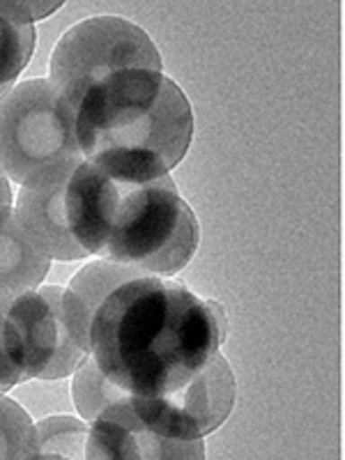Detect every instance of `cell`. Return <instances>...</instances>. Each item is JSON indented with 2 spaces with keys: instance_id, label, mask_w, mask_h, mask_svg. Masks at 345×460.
Segmentation results:
<instances>
[{
  "instance_id": "1",
  "label": "cell",
  "mask_w": 345,
  "mask_h": 460,
  "mask_svg": "<svg viewBox=\"0 0 345 460\" xmlns=\"http://www.w3.org/2000/svg\"><path fill=\"white\" fill-rule=\"evenodd\" d=\"M67 302L90 357L134 396H162L178 387L219 352L228 334L221 304L104 258L69 281Z\"/></svg>"
},
{
  "instance_id": "2",
  "label": "cell",
  "mask_w": 345,
  "mask_h": 460,
  "mask_svg": "<svg viewBox=\"0 0 345 460\" xmlns=\"http://www.w3.org/2000/svg\"><path fill=\"white\" fill-rule=\"evenodd\" d=\"M74 113L85 162L127 184L168 175L194 137L187 94L157 69L118 74L90 90Z\"/></svg>"
},
{
  "instance_id": "3",
  "label": "cell",
  "mask_w": 345,
  "mask_h": 460,
  "mask_svg": "<svg viewBox=\"0 0 345 460\" xmlns=\"http://www.w3.org/2000/svg\"><path fill=\"white\" fill-rule=\"evenodd\" d=\"M199 240L194 209L178 194L171 175L143 184L120 182L100 258L172 277L194 258Z\"/></svg>"
},
{
  "instance_id": "4",
  "label": "cell",
  "mask_w": 345,
  "mask_h": 460,
  "mask_svg": "<svg viewBox=\"0 0 345 460\" xmlns=\"http://www.w3.org/2000/svg\"><path fill=\"white\" fill-rule=\"evenodd\" d=\"M118 196L120 182L84 162L60 178L22 187L16 215L49 258L81 261L104 249Z\"/></svg>"
},
{
  "instance_id": "5",
  "label": "cell",
  "mask_w": 345,
  "mask_h": 460,
  "mask_svg": "<svg viewBox=\"0 0 345 460\" xmlns=\"http://www.w3.org/2000/svg\"><path fill=\"white\" fill-rule=\"evenodd\" d=\"M84 162L76 113L51 81H23L0 100V171L7 178L26 187Z\"/></svg>"
},
{
  "instance_id": "6",
  "label": "cell",
  "mask_w": 345,
  "mask_h": 460,
  "mask_svg": "<svg viewBox=\"0 0 345 460\" xmlns=\"http://www.w3.org/2000/svg\"><path fill=\"white\" fill-rule=\"evenodd\" d=\"M129 69H157L162 56L147 32L120 16H93L69 28L51 53L49 81L76 111L90 90Z\"/></svg>"
},
{
  "instance_id": "7",
  "label": "cell",
  "mask_w": 345,
  "mask_h": 460,
  "mask_svg": "<svg viewBox=\"0 0 345 460\" xmlns=\"http://www.w3.org/2000/svg\"><path fill=\"white\" fill-rule=\"evenodd\" d=\"M5 304L26 380H60L90 357L69 311L67 290L35 288Z\"/></svg>"
},
{
  "instance_id": "8",
  "label": "cell",
  "mask_w": 345,
  "mask_h": 460,
  "mask_svg": "<svg viewBox=\"0 0 345 460\" xmlns=\"http://www.w3.org/2000/svg\"><path fill=\"white\" fill-rule=\"evenodd\" d=\"M134 405L147 424L166 438L203 442L205 435L224 424L235 405V377L226 357L217 352L178 387L162 396H134Z\"/></svg>"
},
{
  "instance_id": "9",
  "label": "cell",
  "mask_w": 345,
  "mask_h": 460,
  "mask_svg": "<svg viewBox=\"0 0 345 460\" xmlns=\"http://www.w3.org/2000/svg\"><path fill=\"white\" fill-rule=\"evenodd\" d=\"M85 458L90 460H168L205 458L203 442H180L159 433L138 414L134 396L115 401L90 421Z\"/></svg>"
},
{
  "instance_id": "10",
  "label": "cell",
  "mask_w": 345,
  "mask_h": 460,
  "mask_svg": "<svg viewBox=\"0 0 345 460\" xmlns=\"http://www.w3.org/2000/svg\"><path fill=\"white\" fill-rule=\"evenodd\" d=\"M49 267L51 258L14 209L0 217V302L35 290L47 277Z\"/></svg>"
},
{
  "instance_id": "11",
  "label": "cell",
  "mask_w": 345,
  "mask_h": 460,
  "mask_svg": "<svg viewBox=\"0 0 345 460\" xmlns=\"http://www.w3.org/2000/svg\"><path fill=\"white\" fill-rule=\"evenodd\" d=\"M37 3H0V100L14 88L35 49Z\"/></svg>"
},
{
  "instance_id": "12",
  "label": "cell",
  "mask_w": 345,
  "mask_h": 460,
  "mask_svg": "<svg viewBox=\"0 0 345 460\" xmlns=\"http://www.w3.org/2000/svg\"><path fill=\"white\" fill-rule=\"evenodd\" d=\"M88 426L74 417H49L35 426V449L32 458H85Z\"/></svg>"
},
{
  "instance_id": "13",
  "label": "cell",
  "mask_w": 345,
  "mask_h": 460,
  "mask_svg": "<svg viewBox=\"0 0 345 460\" xmlns=\"http://www.w3.org/2000/svg\"><path fill=\"white\" fill-rule=\"evenodd\" d=\"M72 396L81 417H84L85 421H93V419L100 417L109 405H113L115 401H122V398L129 396V392L122 389L120 385H115V382L97 367V361H94L93 357H88V359L74 371Z\"/></svg>"
},
{
  "instance_id": "14",
  "label": "cell",
  "mask_w": 345,
  "mask_h": 460,
  "mask_svg": "<svg viewBox=\"0 0 345 460\" xmlns=\"http://www.w3.org/2000/svg\"><path fill=\"white\" fill-rule=\"evenodd\" d=\"M35 449V424L19 402L0 396V460H28Z\"/></svg>"
},
{
  "instance_id": "15",
  "label": "cell",
  "mask_w": 345,
  "mask_h": 460,
  "mask_svg": "<svg viewBox=\"0 0 345 460\" xmlns=\"http://www.w3.org/2000/svg\"><path fill=\"white\" fill-rule=\"evenodd\" d=\"M19 382H26L19 345H16L14 330L7 320L5 304L0 302V396L16 387Z\"/></svg>"
},
{
  "instance_id": "16",
  "label": "cell",
  "mask_w": 345,
  "mask_h": 460,
  "mask_svg": "<svg viewBox=\"0 0 345 460\" xmlns=\"http://www.w3.org/2000/svg\"><path fill=\"white\" fill-rule=\"evenodd\" d=\"M10 209H12V189L5 178V172L0 171V217H5Z\"/></svg>"
}]
</instances>
